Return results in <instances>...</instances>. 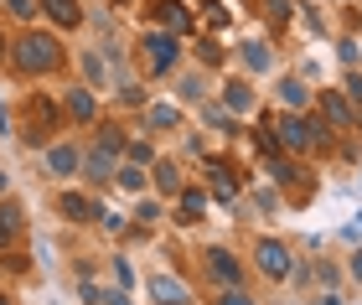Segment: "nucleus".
I'll return each mask as SVG.
<instances>
[{"mask_svg": "<svg viewBox=\"0 0 362 305\" xmlns=\"http://www.w3.org/2000/svg\"><path fill=\"white\" fill-rule=\"evenodd\" d=\"M68 37L52 26H21L11 37V73L21 78V83H47V78H57V73H68Z\"/></svg>", "mask_w": 362, "mask_h": 305, "instance_id": "nucleus-1", "label": "nucleus"}, {"mask_svg": "<svg viewBox=\"0 0 362 305\" xmlns=\"http://www.w3.org/2000/svg\"><path fill=\"white\" fill-rule=\"evenodd\" d=\"M129 52H135V73L145 78V83H171V73L187 62V37H176V31L166 26H145L129 37Z\"/></svg>", "mask_w": 362, "mask_h": 305, "instance_id": "nucleus-2", "label": "nucleus"}, {"mask_svg": "<svg viewBox=\"0 0 362 305\" xmlns=\"http://www.w3.org/2000/svg\"><path fill=\"white\" fill-rule=\"evenodd\" d=\"M243 259H249V275H254L259 290H285L290 269L300 259V244L285 238V233H274V228H259L249 244H243Z\"/></svg>", "mask_w": 362, "mask_h": 305, "instance_id": "nucleus-3", "label": "nucleus"}, {"mask_svg": "<svg viewBox=\"0 0 362 305\" xmlns=\"http://www.w3.org/2000/svg\"><path fill=\"white\" fill-rule=\"evenodd\" d=\"M192 280L202 285V290H218V285H243L254 280L249 275V259H243V244H223V238H212V244H197L192 249Z\"/></svg>", "mask_w": 362, "mask_h": 305, "instance_id": "nucleus-4", "label": "nucleus"}, {"mask_svg": "<svg viewBox=\"0 0 362 305\" xmlns=\"http://www.w3.org/2000/svg\"><path fill=\"white\" fill-rule=\"evenodd\" d=\"M57 135H68V119H62L57 93L31 88V93H26V104H21V124H16V140H21L26 150H47Z\"/></svg>", "mask_w": 362, "mask_h": 305, "instance_id": "nucleus-5", "label": "nucleus"}, {"mask_svg": "<svg viewBox=\"0 0 362 305\" xmlns=\"http://www.w3.org/2000/svg\"><path fill=\"white\" fill-rule=\"evenodd\" d=\"M140 305H202V285H197L187 269H171V264H160V269H145L140 275Z\"/></svg>", "mask_w": 362, "mask_h": 305, "instance_id": "nucleus-6", "label": "nucleus"}, {"mask_svg": "<svg viewBox=\"0 0 362 305\" xmlns=\"http://www.w3.org/2000/svg\"><path fill=\"white\" fill-rule=\"evenodd\" d=\"M207 222H212V197H207V186L192 176V181L166 202V228H176L181 238H192V233H202Z\"/></svg>", "mask_w": 362, "mask_h": 305, "instance_id": "nucleus-7", "label": "nucleus"}, {"mask_svg": "<svg viewBox=\"0 0 362 305\" xmlns=\"http://www.w3.org/2000/svg\"><path fill=\"white\" fill-rule=\"evenodd\" d=\"M212 99H218L233 119H243L249 124L254 114H259V104H264V93H259V83L249 73H238V68H228V73H218L212 78Z\"/></svg>", "mask_w": 362, "mask_h": 305, "instance_id": "nucleus-8", "label": "nucleus"}, {"mask_svg": "<svg viewBox=\"0 0 362 305\" xmlns=\"http://www.w3.org/2000/svg\"><path fill=\"white\" fill-rule=\"evenodd\" d=\"M233 68H238V73H249L254 83H264V78L279 73V42H269L264 31H259V37L233 42Z\"/></svg>", "mask_w": 362, "mask_h": 305, "instance_id": "nucleus-9", "label": "nucleus"}, {"mask_svg": "<svg viewBox=\"0 0 362 305\" xmlns=\"http://www.w3.org/2000/svg\"><path fill=\"white\" fill-rule=\"evenodd\" d=\"M57 104H62V119H68V130H93V124L104 119V93L88 88L83 78L62 88V93H57Z\"/></svg>", "mask_w": 362, "mask_h": 305, "instance_id": "nucleus-10", "label": "nucleus"}, {"mask_svg": "<svg viewBox=\"0 0 362 305\" xmlns=\"http://www.w3.org/2000/svg\"><path fill=\"white\" fill-rule=\"evenodd\" d=\"M140 21L145 26H166V31H176V37H197V11H192V0H140Z\"/></svg>", "mask_w": 362, "mask_h": 305, "instance_id": "nucleus-11", "label": "nucleus"}, {"mask_svg": "<svg viewBox=\"0 0 362 305\" xmlns=\"http://www.w3.org/2000/svg\"><path fill=\"white\" fill-rule=\"evenodd\" d=\"M52 213L68 222V228H93V217H98V197H93L83 181H62V186H57V197H52Z\"/></svg>", "mask_w": 362, "mask_h": 305, "instance_id": "nucleus-12", "label": "nucleus"}, {"mask_svg": "<svg viewBox=\"0 0 362 305\" xmlns=\"http://www.w3.org/2000/svg\"><path fill=\"white\" fill-rule=\"evenodd\" d=\"M187 124H192V114L171 99V93H166V99H151V104L140 109V130H145V135H156V140H176L181 130H187Z\"/></svg>", "mask_w": 362, "mask_h": 305, "instance_id": "nucleus-13", "label": "nucleus"}, {"mask_svg": "<svg viewBox=\"0 0 362 305\" xmlns=\"http://www.w3.org/2000/svg\"><path fill=\"white\" fill-rule=\"evenodd\" d=\"M78 166H83V140H73V135H57L52 145L42 150V171L52 176V181H78Z\"/></svg>", "mask_w": 362, "mask_h": 305, "instance_id": "nucleus-14", "label": "nucleus"}, {"mask_svg": "<svg viewBox=\"0 0 362 305\" xmlns=\"http://www.w3.org/2000/svg\"><path fill=\"white\" fill-rule=\"evenodd\" d=\"M166 88H171V99L192 114V109L202 104V99H212V73H202L197 62H181V68L171 73V83H166Z\"/></svg>", "mask_w": 362, "mask_h": 305, "instance_id": "nucleus-15", "label": "nucleus"}, {"mask_svg": "<svg viewBox=\"0 0 362 305\" xmlns=\"http://www.w3.org/2000/svg\"><path fill=\"white\" fill-rule=\"evenodd\" d=\"M192 124H202L207 135H218L223 145H233V150L243 145V119H233L218 99H202V104H197V109H192Z\"/></svg>", "mask_w": 362, "mask_h": 305, "instance_id": "nucleus-16", "label": "nucleus"}, {"mask_svg": "<svg viewBox=\"0 0 362 305\" xmlns=\"http://www.w3.org/2000/svg\"><path fill=\"white\" fill-rule=\"evenodd\" d=\"M243 202H249V222H274L279 213H290L285 207V191H279L274 181H264V176H249V186H243Z\"/></svg>", "mask_w": 362, "mask_h": 305, "instance_id": "nucleus-17", "label": "nucleus"}, {"mask_svg": "<svg viewBox=\"0 0 362 305\" xmlns=\"http://www.w3.org/2000/svg\"><path fill=\"white\" fill-rule=\"evenodd\" d=\"M305 114H310V109H305ZM305 114H295V109H274V140H279V150L300 155V160H310V119Z\"/></svg>", "mask_w": 362, "mask_h": 305, "instance_id": "nucleus-18", "label": "nucleus"}, {"mask_svg": "<svg viewBox=\"0 0 362 305\" xmlns=\"http://www.w3.org/2000/svg\"><path fill=\"white\" fill-rule=\"evenodd\" d=\"M187 57H192L202 73H212V78L233 68V47H228L223 37H212V31H197V37H187Z\"/></svg>", "mask_w": 362, "mask_h": 305, "instance_id": "nucleus-19", "label": "nucleus"}, {"mask_svg": "<svg viewBox=\"0 0 362 305\" xmlns=\"http://www.w3.org/2000/svg\"><path fill=\"white\" fill-rule=\"evenodd\" d=\"M187 181H192L187 160H181L176 150H160V155H156V166H151V191H156L160 202H171V197H176V191L187 186Z\"/></svg>", "mask_w": 362, "mask_h": 305, "instance_id": "nucleus-20", "label": "nucleus"}, {"mask_svg": "<svg viewBox=\"0 0 362 305\" xmlns=\"http://www.w3.org/2000/svg\"><path fill=\"white\" fill-rule=\"evenodd\" d=\"M310 104H316V83H305L295 68H279L274 73V109H295V114H305Z\"/></svg>", "mask_w": 362, "mask_h": 305, "instance_id": "nucleus-21", "label": "nucleus"}, {"mask_svg": "<svg viewBox=\"0 0 362 305\" xmlns=\"http://www.w3.org/2000/svg\"><path fill=\"white\" fill-rule=\"evenodd\" d=\"M310 109H316L337 135H352V99L337 83H316V104H310Z\"/></svg>", "mask_w": 362, "mask_h": 305, "instance_id": "nucleus-22", "label": "nucleus"}, {"mask_svg": "<svg viewBox=\"0 0 362 305\" xmlns=\"http://www.w3.org/2000/svg\"><path fill=\"white\" fill-rule=\"evenodd\" d=\"M37 16L52 31H62V37H73V31L88 26V6L83 0H37Z\"/></svg>", "mask_w": 362, "mask_h": 305, "instance_id": "nucleus-23", "label": "nucleus"}, {"mask_svg": "<svg viewBox=\"0 0 362 305\" xmlns=\"http://www.w3.org/2000/svg\"><path fill=\"white\" fill-rule=\"evenodd\" d=\"M114 160L109 150H98V145H83V166H78V181H83L93 197H104V191H114Z\"/></svg>", "mask_w": 362, "mask_h": 305, "instance_id": "nucleus-24", "label": "nucleus"}, {"mask_svg": "<svg viewBox=\"0 0 362 305\" xmlns=\"http://www.w3.org/2000/svg\"><path fill=\"white\" fill-rule=\"evenodd\" d=\"M249 11L259 16V31L269 42H285L295 26V0H249Z\"/></svg>", "mask_w": 362, "mask_h": 305, "instance_id": "nucleus-25", "label": "nucleus"}, {"mask_svg": "<svg viewBox=\"0 0 362 305\" xmlns=\"http://www.w3.org/2000/svg\"><path fill=\"white\" fill-rule=\"evenodd\" d=\"M295 26H300L310 42H332L337 37L332 16H326V6H316V0H295Z\"/></svg>", "mask_w": 362, "mask_h": 305, "instance_id": "nucleus-26", "label": "nucleus"}, {"mask_svg": "<svg viewBox=\"0 0 362 305\" xmlns=\"http://www.w3.org/2000/svg\"><path fill=\"white\" fill-rule=\"evenodd\" d=\"M129 228H140L145 238H160V228H166V202H160L156 191H145V197H135V213H129Z\"/></svg>", "mask_w": 362, "mask_h": 305, "instance_id": "nucleus-27", "label": "nucleus"}, {"mask_svg": "<svg viewBox=\"0 0 362 305\" xmlns=\"http://www.w3.org/2000/svg\"><path fill=\"white\" fill-rule=\"evenodd\" d=\"M197 26L202 31H212V37H228V31H233V21H238V11L228 6V0H197Z\"/></svg>", "mask_w": 362, "mask_h": 305, "instance_id": "nucleus-28", "label": "nucleus"}, {"mask_svg": "<svg viewBox=\"0 0 362 305\" xmlns=\"http://www.w3.org/2000/svg\"><path fill=\"white\" fill-rule=\"evenodd\" d=\"M26 244V207L16 197H0V253Z\"/></svg>", "mask_w": 362, "mask_h": 305, "instance_id": "nucleus-29", "label": "nucleus"}, {"mask_svg": "<svg viewBox=\"0 0 362 305\" xmlns=\"http://www.w3.org/2000/svg\"><path fill=\"white\" fill-rule=\"evenodd\" d=\"M73 68H78V78H83L88 88L109 93V62H104V52H98V47H78V52H73Z\"/></svg>", "mask_w": 362, "mask_h": 305, "instance_id": "nucleus-30", "label": "nucleus"}, {"mask_svg": "<svg viewBox=\"0 0 362 305\" xmlns=\"http://www.w3.org/2000/svg\"><path fill=\"white\" fill-rule=\"evenodd\" d=\"M202 305H269L264 290H259L254 280H243V285H218V290H207Z\"/></svg>", "mask_w": 362, "mask_h": 305, "instance_id": "nucleus-31", "label": "nucleus"}, {"mask_svg": "<svg viewBox=\"0 0 362 305\" xmlns=\"http://www.w3.org/2000/svg\"><path fill=\"white\" fill-rule=\"evenodd\" d=\"M104 280L119 285V290H135V295H140V269H135V259H129L124 249H114L109 259H104Z\"/></svg>", "mask_w": 362, "mask_h": 305, "instance_id": "nucleus-32", "label": "nucleus"}, {"mask_svg": "<svg viewBox=\"0 0 362 305\" xmlns=\"http://www.w3.org/2000/svg\"><path fill=\"white\" fill-rule=\"evenodd\" d=\"M124 140H129V124H119V119H98V124H93V135H88V145L109 150L114 160H119V155H124Z\"/></svg>", "mask_w": 362, "mask_h": 305, "instance_id": "nucleus-33", "label": "nucleus"}, {"mask_svg": "<svg viewBox=\"0 0 362 305\" xmlns=\"http://www.w3.org/2000/svg\"><path fill=\"white\" fill-rule=\"evenodd\" d=\"M156 155H160V140H156V135L129 130V140H124V155H119V160H129V166H145V171H151V166H156Z\"/></svg>", "mask_w": 362, "mask_h": 305, "instance_id": "nucleus-34", "label": "nucleus"}, {"mask_svg": "<svg viewBox=\"0 0 362 305\" xmlns=\"http://www.w3.org/2000/svg\"><path fill=\"white\" fill-rule=\"evenodd\" d=\"M114 93V109H124V114H140L145 104L156 99L151 93V83H145V78H129V83H119V88H109Z\"/></svg>", "mask_w": 362, "mask_h": 305, "instance_id": "nucleus-35", "label": "nucleus"}, {"mask_svg": "<svg viewBox=\"0 0 362 305\" xmlns=\"http://www.w3.org/2000/svg\"><path fill=\"white\" fill-rule=\"evenodd\" d=\"M114 191H124V197H145V191H151V171L119 160V166H114Z\"/></svg>", "mask_w": 362, "mask_h": 305, "instance_id": "nucleus-36", "label": "nucleus"}, {"mask_svg": "<svg viewBox=\"0 0 362 305\" xmlns=\"http://www.w3.org/2000/svg\"><path fill=\"white\" fill-rule=\"evenodd\" d=\"M93 228L104 233V238H114V244H124V233H129V213H119L114 202L98 197V217H93Z\"/></svg>", "mask_w": 362, "mask_h": 305, "instance_id": "nucleus-37", "label": "nucleus"}, {"mask_svg": "<svg viewBox=\"0 0 362 305\" xmlns=\"http://www.w3.org/2000/svg\"><path fill=\"white\" fill-rule=\"evenodd\" d=\"M176 155L181 160H202L207 155V130H202V124H187V130L176 135Z\"/></svg>", "mask_w": 362, "mask_h": 305, "instance_id": "nucleus-38", "label": "nucleus"}, {"mask_svg": "<svg viewBox=\"0 0 362 305\" xmlns=\"http://www.w3.org/2000/svg\"><path fill=\"white\" fill-rule=\"evenodd\" d=\"M332 52H337L341 68H362V37H357V31H337V37H332Z\"/></svg>", "mask_w": 362, "mask_h": 305, "instance_id": "nucleus-39", "label": "nucleus"}, {"mask_svg": "<svg viewBox=\"0 0 362 305\" xmlns=\"http://www.w3.org/2000/svg\"><path fill=\"white\" fill-rule=\"evenodd\" d=\"M0 11H6V21H16V26H37L42 21L37 0H0Z\"/></svg>", "mask_w": 362, "mask_h": 305, "instance_id": "nucleus-40", "label": "nucleus"}, {"mask_svg": "<svg viewBox=\"0 0 362 305\" xmlns=\"http://www.w3.org/2000/svg\"><path fill=\"white\" fill-rule=\"evenodd\" d=\"M341 280H347V290H362V244H347L341 253Z\"/></svg>", "mask_w": 362, "mask_h": 305, "instance_id": "nucleus-41", "label": "nucleus"}, {"mask_svg": "<svg viewBox=\"0 0 362 305\" xmlns=\"http://www.w3.org/2000/svg\"><path fill=\"white\" fill-rule=\"evenodd\" d=\"M316 290H347V280H341V264H337V259H316Z\"/></svg>", "mask_w": 362, "mask_h": 305, "instance_id": "nucleus-42", "label": "nucleus"}, {"mask_svg": "<svg viewBox=\"0 0 362 305\" xmlns=\"http://www.w3.org/2000/svg\"><path fill=\"white\" fill-rule=\"evenodd\" d=\"M93 305H140V300H135V290H119V285L98 280V300Z\"/></svg>", "mask_w": 362, "mask_h": 305, "instance_id": "nucleus-43", "label": "nucleus"}, {"mask_svg": "<svg viewBox=\"0 0 362 305\" xmlns=\"http://www.w3.org/2000/svg\"><path fill=\"white\" fill-rule=\"evenodd\" d=\"M0 269H6V275H31V253L16 244V249H6L0 253Z\"/></svg>", "mask_w": 362, "mask_h": 305, "instance_id": "nucleus-44", "label": "nucleus"}, {"mask_svg": "<svg viewBox=\"0 0 362 305\" xmlns=\"http://www.w3.org/2000/svg\"><path fill=\"white\" fill-rule=\"evenodd\" d=\"M337 88L347 93L352 104H362V68H341V78H337Z\"/></svg>", "mask_w": 362, "mask_h": 305, "instance_id": "nucleus-45", "label": "nucleus"}, {"mask_svg": "<svg viewBox=\"0 0 362 305\" xmlns=\"http://www.w3.org/2000/svg\"><path fill=\"white\" fill-rule=\"evenodd\" d=\"M305 305H352V290H310V295H300Z\"/></svg>", "mask_w": 362, "mask_h": 305, "instance_id": "nucleus-46", "label": "nucleus"}, {"mask_svg": "<svg viewBox=\"0 0 362 305\" xmlns=\"http://www.w3.org/2000/svg\"><path fill=\"white\" fill-rule=\"evenodd\" d=\"M337 238H341V244H362V207H357V213L337 228Z\"/></svg>", "mask_w": 362, "mask_h": 305, "instance_id": "nucleus-47", "label": "nucleus"}, {"mask_svg": "<svg viewBox=\"0 0 362 305\" xmlns=\"http://www.w3.org/2000/svg\"><path fill=\"white\" fill-rule=\"evenodd\" d=\"M295 73H300L305 83H321V57H310V52H305V57H295Z\"/></svg>", "mask_w": 362, "mask_h": 305, "instance_id": "nucleus-48", "label": "nucleus"}, {"mask_svg": "<svg viewBox=\"0 0 362 305\" xmlns=\"http://www.w3.org/2000/svg\"><path fill=\"white\" fill-rule=\"evenodd\" d=\"M0 140H16V124H11V109H6V99H0Z\"/></svg>", "mask_w": 362, "mask_h": 305, "instance_id": "nucleus-49", "label": "nucleus"}, {"mask_svg": "<svg viewBox=\"0 0 362 305\" xmlns=\"http://www.w3.org/2000/svg\"><path fill=\"white\" fill-rule=\"evenodd\" d=\"M11 57V37H6V26H0V62Z\"/></svg>", "mask_w": 362, "mask_h": 305, "instance_id": "nucleus-50", "label": "nucleus"}, {"mask_svg": "<svg viewBox=\"0 0 362 305\" xmlns=\"http://www.w3.org/2000/svg\"><path fill=\"white\" fill-rule=\"evenodd\" d=\"M0 197H11V171L0 166Z\"/></svg>", "mask_w": 362, "mask_h": 305, "instance_id": "nucleus-51", "label": "nucleus"}, {"mask_svg": "<svg viewBox=\"0 0 362 305\" xmlns=\"http://www.w3.org/2000/svg\"><path fill=\"white\" fill-rule=\"evenodd\" d=\"M109 6H114V11H135L140 0H109Z\"/></svg>", "mask_w": 362, "mask_h": 305, "instance_id": "nucleus-52", "label": "nucleus"}, {"mask_svg": "<svg viewBox=\"0 0 362 305\" xmlns=\"http://www.w3.org/2000/svg\"><path fill=\"white\" fill-rule=\"evenodd\" d=\"M0 305H16V300H11V290H0Z\"/></svg>", "mask_w": 362, "mask_h": 305, "instance_id": "nucleus-53", "label": "nucleus"}, {"mask_svg": "<svg viewBox=\"0 0 362 305\" xmlns=\"http://www.w3.org/2000/svg\"><path fill=\"white\" fill-rule=\"evenodd\" d=\"M357 186H362V166H357Z\"/></svg>", "mask_w": 362, "mask_h": 305, "instance_id": "nucleus-54", "label": "nucleus"}, {"mask_svg": "<svg viewBox=\"0 0 362 305\" xmlns=\"http://www.w3.org/2000/svg\"><path fill=\"white\" fill-rule=\"evenodd\" d=\"M337 6H347V0H337Z\"/></svg>", "mask_w": 362, "mask_h": 305, "instance_id": "nucleus-55", "label": "nucleus"}]
</instances>
